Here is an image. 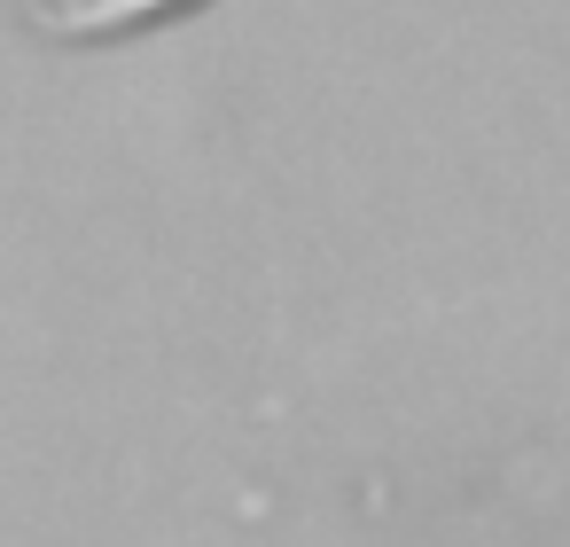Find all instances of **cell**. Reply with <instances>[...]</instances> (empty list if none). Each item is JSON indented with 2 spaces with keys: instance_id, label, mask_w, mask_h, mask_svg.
<instances>
[{
  "instance_id": "cell-1",
  "label": "cell",
  "mask_w": 570,
  "mask_h": 547,
  "mask_svg": "<svg viewBox=\"0 0 570 547\" xmlns=\"http://www.w3.org/2000/svg\"><path fill=\"white\" fill-rule=\"evenodd\" d=\"M63 9H134V0H63Z\"/></svg>"
}]
</instances>
